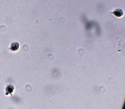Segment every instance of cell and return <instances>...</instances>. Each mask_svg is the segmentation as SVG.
I'll return each mask as SVG.
<instances>
[{"instance_id":"7a4b0ae2","label":"cell","mask_w":125,"mask_h":109,"mask_svg":"<svg viewBox=\"0 0 125 109\" xmlns=\"http://www.w3.org/2000/svg\"><path fill=\"white\" fill-rule=\"evenodd\" d=\"M14 90V87L13 85H7L6 88V95H8L9 94H12Z\"/></svg>"},{"instance_id":"3957f363","label":"cell","mask_w":125,"mask_h":109,"mask_svg":"<svg viewBox=\"0 0 125 109\" xmlns=\"http://www.w3.org/2000/svg\"><path fill=\"white\" fill-rule=\"evenodd\" d=\"M19 48V44L17 42H13L11 45L10 46V49L12 51H15L18 50V49Z\"/></svg>"},{"instance_id":"6da1fadb","label":"cell","mask_w":125,"mask_h":109,"mask_svg":"<svg viewBox=\"0 0 125 109\" xmlns=\"http://www.w3.org/2000/svg\"><path fill=\"white\" fill-rule=\"evenodd\" d=\"M112 14L115 15L117 17H121L124 15V12L121 9L117 8L115 9L114 12H113Z\"/></svg>"}]
</instances>
